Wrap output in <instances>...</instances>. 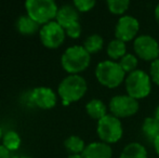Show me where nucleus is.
Returning a JSON list of instances; mask_svg holds the SVG:
<instances>
[{
    "label": "nucleus",
    "instance_id": "obj_26",
    "mask_svg": "<svg viewBox=\"0 0 159 158\" xmlns=\"http://www.w3.org/2000/svg\"><path fill=\"white\" fill-rule=\"evenodd\" d=\"M149 76L152 81L159 87V57L155 61L151 62V68H149Z\"/></svg>",
    "mask_w": 159,
    "mask_h": 158
},
{
    "label": "nucleus",
    "instance_id": "obj_20",
    "mask_svg": "<svg viewBox=\"0 0 159 158\" xmlns=\"http://www.w3.org/2000/svg\"><path fill=\"white\" fill-rule=\"evenodd\" d=\"M104 47V39L98 34L90 35L87 37V39L84 42V48L88 51L90 54L100 52Z\"/></svg>",
    "mask_w": 159,
    "mask_h": 158
},
{
    "label": "nucleus",
    "instance_id": "obj_30",
    "mask_svg": "<svg viewBox=\"0 0 159 158\" xmlns=\"http://www.w3.org/2000/svg\"><path fill=\"white\" fill-rule=\"evenodd\" d=\"M154 117H155V118L157 119L158 121H159V105L157 106V107H156V111H155V116H154Z\"/></svg>",
    "mask_w": 159,
    "mask_h": 158
},
{
    "label": "nucleus",
    "instance_id": "obj_10",
    "mask_svg": "<svg viewBox=\"0 0 159 158\" xmlns=\"http://www.w3.org/2000/svg\"><path fill=\"white\" fill-rule=\"evenodd\" d=\"M140 23L131 15H122L117 21L115 27V38L124 42H129L138 37Z\"/></svg>",
    "mask_w": 159,
    "mask_h": 158
},
{
    "label": "nucleus",
    "instance_id": "obj_15",
    "mask_svg": "<svg viewBox=\"0 0 159 158\" xmlns=\"http://www.w3.org/2000/svg\"><path fill=\"white\" fill-rule=\"evenodd\" d=\"M86 112L92 119L100 120L107 115V107L103 101L93 99L86 104Z\"/></svg>",
    "mask_w": 159,
    "mask_h": 158
},
{
    "label": "nucleus",
    "instance_id": "obj_7",
    "mask_svg": "<svg viewBox=\"0 0 159 158\" xmlns=\"http://www.w3.org/2000/svg\"><path fill=\"white\" fill-rule=\"evenodd\" d=\"M111 115L117 118H128L138 113L140 108L139 100L133 99L128 94L115 95L111 99L108 104Z\"/></svg>",
    "mask_w": 159,
    "mask_h": 158
},
{
    "label": "nucleus",
    "instance_id": "obj_25",
    "mask_svg": "<svg viewBox=\"0 0 159 158\" xmlns=\"http://www.w3.org/2000/svg\"><path fill=\"white\" fill-rule=\"evenodd\" d=\"M65 33H66V36L71 39L79 38L80 34H81V25H80V22H76V23L71 24V25L68 26L67 28H65Z\"/></svg>",
    "mask_w": 159,
    "mask_h": 158
},
{
    "label": "nucleus",
    "instance_id": "obj_29",
    "mask_svg": "<svg viewBox=\"0 0 159 158\" xmlns=\"http://www.w3.org/2000/svg\"><path fill=\"white\" fill-rule=\"evenodd\" d=\"M154 15H155V20L157 22V24L159 25V3L156 6L155 10H154Z\"/></svg>",
    "mask_w": 159,
    "mask_h": 158
},
{
    "label": "nucleus",
    "instance_id": "obj_16",
    "mask_svg": "<svg viewBox=\"0 0 159 158\" xmlns=\"http://www.w3.org/2000/svg\"><path fill=\"white\" fill-rule=\"evenodd\" d=\"M107 55L111 60H120L124 55L127 54V46L126 42L115 38L108 42L106 48Z\"/></svg>",
    "mask_w": 159,
    "mask_h": 158
},
{
    "label": "nucleus",
    "instance_id": "obj_9",
    "mask_svg": "<svg viewBox=\"0 0 159 158\" xmlns=\"http://www.w3.org/2000/svg\"><path fill=\"white\" fill-rule=\"evenodd\" d=\"M133 50L139 59L153 62L159 57V43L149 35H140L134 39Z\"/></svg>",
    "mask_w": 159,
    "mask_h": 158
},
{
    "label": "nucleus",
    "instance_id": "obj_12",
    "mask_svg": "<svg viewBox=\"0 0 159 158\" xmlns=\"http://www.w3.org/2000/svg\"><path fill=\"white\" fill-rule=\"evenodd\" d=\"M81 155L84 158H111L113 151L105 142H92L86 146Z\"/></svg>",
    "mask_w": 159,
    "mask_h": 158
},
{
    "label": "nucleus",
    "instance_id": "obj_5",
    "mask_svg": "<svg viewBox=\"0 0 159 158\" xmlns=\"http://www.w3.org/2000/svg\"><path fill=\"white\" fill-rule=\"evenodd\" d=\"M152 79L147 73L141 70H135L127 75L125 84H126L127 94L133 99H145L151 94Z\"/></svg>",
    "mask_w": 159,
    "mask_h": 158
},
{
    "label": "nucleus",
    "instance_id": "obj_13",
    "mask_svg": "<svg viewBox=\"0 0 159 158\" xmlns=\"http://www.w3.org/2000/svg\"><path fill=\"white\" fill-rule=\"evenodd\" d=\"M55 21L64 28H67L71 24L79 22V11L70 4H65L59 8Z\"/></svg>",
    "mask_w": 159,
    "mask_h": 158
},
{
    "label": "nucleus",
    "instance_id": "obj_14",
    "mask_svg": "<svg viewBox=\"0 0 159 158\" xmlns=\"http://www.w3.org/2000/svg\"><path fill=\"white\" fill-rule=\"evenodd\" d=\"M15 26H16V29L19 30L20 34L24 35V36H30V35L36 34L38 30H40L39 24L36 21H34L27 14L21 15L17 19Z\"/></svg>",
    "mask_w": 159,
    "mask_h": 158
},
{
    "label": "nucleus",
    "instance_id": "obj_2",
    "mask_svg": "<svg viewBox=\"0 0 159 158\" xmlns=\"http://www.w3.org/2000/svg\"><path fill=\"white\" fill-rule=\"evenodd\" d=\"M88 84L84 77L80 75H68L62 80L57 88V94L61 97L64 105L79 101L84 97Z\"/></svg>",
    "mask_w": 159,
    "mask_h": 158
},
{
    "label": "nucleus",
    "instance_id": "obj_22",
    "mask_svg": "<svg viewBox=\"0 0 159 158\" xmlns=\"http://www.w3.org/2000/svg\"><path fill=\"white\" fill-rule=\"evenodd\" d=\"M108 11L114 15H124L129 9L130 0H106Z\"/></svg>",
    "mask_w": 159,
    "mask_h": 158
},
{
    "label": "nucleus",
    "instance_id": "obj_33",
    "mask_svg": "<svg viewBox=\"0 0 159 158\" xmlns=\"http://www.w3.org/2000/svg\"><path fill=\"white\" fill-rule=\"evenodd\" d=\"M16 158H32V157H28V156H22V157H16Z\"/></svg>",
    "mask_w": 159,
    "mask_h": 158
},
{
    "label": "nucleus",
    "instance_id": "obj_8",
    "mask_svg": "<svg viewBox=\"0 0 159 158\" xmlns=\"http://www.w3.org/2000/svg\"><path fill=\"white\" fill-rule=\"evenodd\" d=\"M40 41L48 49H57L63 44L66 33L57 21H51L40 27Z\"/></svg>",
    "mask_w": 159,
    "mask_h": 158
},
{
    "label": "nucleus",
    "instance_id": "obj_24",
    "mask_svg": "<svg viewBox=\"0 0 159 158\" xmlns=\"http://www.w3.org/2000/svg\"><path fill=\"white\" fill-rule=\"evenodd\" d=\"M96 0H73V6L79 12H89L95 7Z\"/></svg>",
    "mask_w": 159,
    "mask_h": 158
},
{
    "label": "nucleus",
    "instance_id": "obj_3",
    "mask_svg": "<svg viewBox=\"0 0 159 158\" xmlns=\"http://www.w3.org/2000/svg\"><path fill=\"white\" fill-rule=\"evenodd\" d=\"M96 80L108 89H115L119 87L126 80V73L118 62L113 60L102 61L95 67Z\"/></svg>",
    "mask_w": 159,
    "mask_h": 158
},
{
    "label": "nucleus",
    "instance_id": "obj_27",
    "mask_svg": "<svg viewBox=\"0 0 159 158\" xmlns=\"http://www.w3.org/2000/svg\"><path fill=\"white\" fill-rule=\"evenodd\" d=\"M10 151L8 148H6L3 145H0V158H11Z\"/></svg>",
    "mask_w": 159,
    "mask_h": 158
},
{
    "label": "nucleus",
    "instance_id": "obj_19",
    "mask_svg": "<svg viewBox=\"0 0 159 158\" xmlns=\"http://www.w3.org/2000/svg\"><path fill=\"white\" fill-rule=\"evenodd\" d=\"M142 131L147 139L154 141L159 134V121L155 117H147L143 121Z\"/></svg>",
    "mask_w": 159,
    "mask_h": 158
},
{
    "label": "nucleus",
    "instance_id": "obj_32",
    "mask_svg": "<svg viewBox=\"0 0 159 158\" xmlns=\"http://www.w3.org/2000/svg\"><path fill=\"white\" fill-rule=\"evenodd\" d=\"M2 137H3V133H2V129H1V127H0V140L2 139Z\"/></svg>",
    "mask_w": 159,
    "mask_h": 158
},
{
    "label": "nucleus",
    "instance_id": "obj_31",
    "mask_svg": "<svg viewBox=\"0 0 159 158\" xmlns=\"http://www.w3.org/2000/svg\"><path fill=\"white\" fill-rule=\"evenodd\" d=\"M67 158H84L82 155H69Z\"/></svg>",
    "mask_w": 159,
    "mask_h": 158
},
{
    "label": "nucleus",
    "instance_id": "obj_21",
    "mask_svg": "<svg viewBox=\"0 0 159 158\" xmlns=\"http://www.w3.org/2000/svg\"><path fill=\"white\" fill-rule=\"evenodd\" d=\"M21 137L15 131H8L2 137V145L6 148H8L10 152L19 150L21 146Z\"/></svg>",
    "mask_w": 159,
    "mask_h": 158
},
{
    "label": "nucleus",
    "instance_id": "obj_6",
    "mask_svg": "<svg viewBox=\"0 0 159 158\" xmlns=\"http://www.w3.org/2000/svg\"><path fill=\"white\" fill-rule=\"evenodd\" d=\"M96 132L102 142L113 144L117 143L121 139L124 129L119 118L111 114H107L106 116L98 120Z\"/></svg>",
    "mask_w": 159,
    "mask_h": 158
},
{
    "label": "nucleus",
    "instance_id": "obj_17",
    "mask_svg": "<svg viewBox=\"0 0 159 158\" xmlns=\"http://www.w3.org/2000/svg\"><path fill=\"white\" fill-rule=\"evenodd\" d=\"M119 158H147V151L142 144L133 142L122 150Z\"/></svg>",
    "mask_w": 159,
    "mask_h": 158
},
{
    "label": "nucleus",
    "instance_id": "obj_4",
    "mask_svg": "<svg viewBox=\"0 0 159 158\" xmlns=\"http://www.w3.org/2000/svg\"><path fill=\"white\" fill-rule=\"evenodd\" d=\"M26 14L39 25L55 21L59 7L55 0H25Z\"/></svg>",
    "mask_w": 159,
    "mask_h": 158
},
{
    "label": "nucleus",
    "instance_id": "obj_23",
    "mask_svg": "<svg viewBox=\"0 0 159 158\" xmlns=\"http://www.w3.org/2000/svg\"><path fill=\"white\" fill-rule=\"evenodd\" d=\"M119 65L121 66V68L125 70L126 74H130L133 70H138V64H139V57L134 54H131V53H127L126 55L121 57L119 60Z\"/></svg>",
    "mask_w": 159,
    "mask_h": 158
},
{
    "label": "nucleus",
    "instance_id": "obj_1",
    "mask_svg": "<svg viewBox=\"0 0 159 158\" xmlns=\"http://www.w3.org/2000/svg\"><path fill=\"white\" fill-rule=\"evenodd\" d=\"M91 54L84 46H73L64 51L61 57L62 67L69 75H79L89 67Z\"/></svg>",
    "mask_w": 159,
    "mask_h": 158
},
{
    "label": "nucleus",
    "instance_id": "obj_11",
    "mask_svg": "<svg viewBox=\"0 0 159 158\" xmlns=\"http://www.w3.org/2000/svg\"><path fill=\"white\" fill-rule=\"evenodd\" d=\"M30 100L37 107L41 110H51L57 105V95L48 87H37L33 90Z\"/></svg>",
    "mask_w": 159,
    "mask_h": 158
},
{
    "label": "nucleus",
    "instance_id": "obj_18",
    "mask_svg": "<svg viewBox=\"0 0 159 158\" xmlns=\"http://www.w3.org/2000/svg\"><path fill=\"white\" fill-rule=\"evenodd\" d=\"M64 145L70 155H81L87 146L84 140L77 135H70L67 138L64 142Z\"/></svg>",
    "mask_w": 159,
    "mask_h": 158
},
{
    "label": "nucleus",
    "instance_id": "obj_28",
    "mask_svg": "<svg viewBox=\"0 0 159 158\" xmlns=\"http://www.w3.org/2000/svg\"><path fill=\"white\" fill-rule=\"evenodd\" d=\"M153 144H154V148H155V152L157 153V155L159 156V134L157 135V138L153 141Z\"/></svg>",
    "mask_w": 159,
    "mask_h": 158
}]
</instances>
